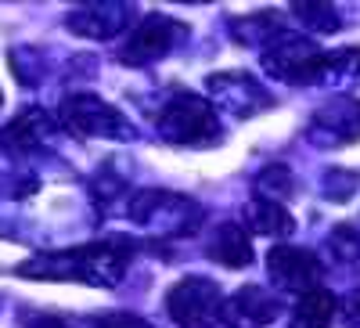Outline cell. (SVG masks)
<instances>
[{"instance_id":"1","label":"cell","mask_w":360,"mask_h":328,"mask_svg":"<svg viewBox=\"0 0 360 328\" xmlns=\"http://www.w3.org/2000/svg\"><path fill=\"white\" fill-rule=\"evenodd\" d=\"M130 263V246L127 242H90V246H72L58 253H37L25 263L15 267L18 278L33 282H79V285H119Z\"/></svg>"},{"instance_id":"2","label":"cell","mask_w":360,"mask_h":328,"mask_svg":"<svg viewBox=\"0 0 360 328\" xmlns=\"http://www.w3.org/2000/svg\"><path fill=\"white\" fill-rule=\"evenodd\" d=\"M155 127L162 134V141L169 144H184V148H205L217 144L224 127L217 108L209 105V98L191 94V91H173L166 98V105L155 115Z\"/></svg>"},{"instance_id":"3","label":"cell","mask_w":360,"mask_h":328,"mask_svg":"<svg viewBox=\"0 0 360 328\" xmlns=\"http://www.w3.org/2000/svg\"><path fill=\"white\" fill-rule=\"evenodd\" d=\"M127 213L137 227L152 231L155 238H180V234H191L202 224V210L184 198V195H173V191H137L127 202Z\"/></svg>"},{"instance_id":"4","label":"cell","mask_w":360,"mask_h":328,"mask_svg":"<svg viewBox=\"0 0 360 328\" xmlns=\"http://www.w3.org/2000/svg\"><path fill=\"white\" fill-rule=\"evenodd\" d=\"M184 40H188L184 22H176L169 15H144L141 22H134L127 29V40L119 44V62L130 69L152 65L159 58H166L169 51H176Z\"/></svg>"},{"instance_id":"5","label":"cell","mask_w":360,"mask_h":328,"mask_svg":"<svg viewBox=\"0 0 360 328\" xmlns=\"http://www.w3.org/2000/svg\"><path fill=\"white\" fill-rule=\"evenodd\" d=\"M321 65H324V51L317 47L314 37L285 33L281 40H274L263 51V72L281 83H303V87L317 83Z\"/></svg>"},{"instance_id":"6","label":"cell","mask_w":360,"mask_h":328,"mask_svg":"<svg viewBox=\"0 0 360 328\" xmlns=\"http://www.w3.org/2000/svg\"><path fill=\"white\" fill-rule=\"evenodd\" d=\"M220 303H224V292L217 289V282H209L202 275H188L169 289L166 314L180 328H209L220 321Z\"/></svg>"},{"instance_id":"7","label":"cell","mask_w":360,"mask_h":328,"mask_svg":"<svg viewBox=\"0 0 360 328\" xmlns=\"http://www.w3.org/2000/svg\"><path fill=\"white\" fill-rule=\"evenodd\" d=\"M62 123L76 137H105V141H130L134 127L115 105L101 101L98 94H72L62 108Z\"/></svg>"},{"instance_id":"8","label":"cell","mask_w":360,"mask_h":328,"mask_svg":"<svg viewBox=\"0 0 360 328\" xmlns=\"http://www.w3.org/2000/svg\"><path fill=\"white\" fill-rule=\"evenodd\" d=\"M205 91H209V105L227 112L231 119H249L274 105V98L249 72H213L205 80Z\"/></svg>"},{"instance_id":"9","label":"cell","mask_w":360,"mask_h":328,"mask_svg":"<svg viewBox=\"0 0 360 328\" xmlns=\"http://www.w3.org/2000/svg\"><path fill=\"white\" fill-rule=\"evenodd\" d=\"M321 275H324L321 260L310 249H303V246L281 242V246H274L266 253V278H270V285L281 289V292L303 296V292L321 285Z\"/></svg>"},{"instance_id":"10","label":"cell","mask_w":360,"mask_h":328,"mask_svg":"<svg viewBox=\"0 0 360 328\" xmlns=\"http://www.w3.org/2000/svg\"><path fill=\"white\" fill-rule=\"evenodd\" d=\"M278 317H281L278 292L259 289V285H242L238 292L224 296L220 303V324L227 328H266Z\"/></svg>"},{"instance_id":"11","label":"cell","mask_w":360,"mask_h":328,"mask_svg":"<svg viewBox=\"0 0 360 328\" xmlns=\"http://www.w3.org/2000/svg\"><path fill=\"white\" fill-rule=\"evenodd\" d=\"M310 141L324 148H339L360 141V101L349 94H339L332 101H324L314 119H310Z\"/></svg>"},{"instance_id":"12","label":"cell","mask_w":360,"mask_h":328,"mask_svg":"<svg viewBox=\"0 0 360 328\" xmlns=\"http://www.w3.org/2000/svg\"><path fill=\"white\" fill-rule=\"evenodd\" d=\"M69 33L86 37V40H112L127 33L134 25V8L130 4H112V0H98V4H79L76 11L65 15Z\"/></svg>"},{"instance_id":"13","label":"cell","mask_w":360,"mask_h":328,"mask_svg":"<svg viewBox=\"0 0 360 328\" xmlns=\"http://www.w3.org/2000/svg\"><path fill=\"white\" fill-rule=\"evenodd\" d=\"M205 256L220 263V267H231V271H242V267L252 263V238L242 224L234 220H224L209 231L205 238Z\"/></svg>"},{"instance_id":"14","label":"cell","mask_w":360,"mask_h":328,"mask_svg":"<svg viewBox=\"0 0 360 328\" xmlns=\"http://www.w3.org/2000/svg\"><path fill=\"white\" fill-rule=\"evenodd\" d=\"M51 130H54V123H51L47 112L25 108L0 130V141H4L11 152H37V148H44L51 141Z\"/></svg>"},{"instance_id":"15","label":"cell","mask_w":360,"mask_h":328,"mask_svg":"<svg viewBox=\"0 0 360 328\" xmlns=\"http://www.w3.org/2000/svg\"><path fill=\"white\" fill-rule=\"evenodd\" d=\"M285 33L288 29H285V18L278 11H256V15H242V18L231 22V37L238 44H249V47H259V51H266Z\"/></svg>"},{"instance_id":"16","label":"cell","mask_w":360,"mask_h":328,"mask_svg":"<svg viewBox=\"0 0 360 328\" xmlns=\"http://www.w3.org/2000/svg\"><path fill=\"white\" fill-rule=\"evenodd\" d=\"M335 310H339V300L324 285L303 292L292 307V317H288V328H328L335 321Z\"/></svg>"},{"instance_id":"17","label":"cell","mask_w":360,"mask_h":328,"mask_svg":"<svg viewBox=\"0 0 360 328\" xmlns=\"http://www.w3.org/2000/svg\"><path fill=\"white\" fill-rule=\"evenodd\" d=\"M245 224L256 234H270V238H285V234L295 231L292 213L285 210L281 202H274V198H252L245 206Z\"/></svg>"},{"instance_id":"18","label":"cell","mask_w":360,"mask_h":328,"mask_svg":"<svg viewBox=\"0 0 360 328\" xmlns=\"http://www.w3.org/2000/svg\"><path fill=\"white\" fill-rule=\"evenodd\" d=\"M360 76V47H339V51H324V65L321 80L324 87H346Z\"/></svg>"},{"instance_id":"19","label":"cell","mask_w":360,"mask_h":328,"mask_svg":"<svg viewBox=\"0 0 360 328\" xmlns=\"http://www.w3.org/2000/svg\"><path fill=\"white\" fill-rule=\"evenodd\" d=\"M292 15L303 22L310 33H335L342 25L335 4H310V0H299V4H292Z\"/></svg>"},{"instance_id":"20","label":"cell","mask_w":360,"mask_h":328,"mask_svg":"<svg viewBox=\"0 0 360 328\" xmlns=\"http://www.w3.org/2000/svg\"><path fill=\"white\" fill-rule=\"evenodd\" d=\"M256 191H259V198L281 202V198L292 191V173H288L285 166H266V170L256 177Z\"/></svg>"},{"instance_id":"21","label":"cell","mask_w":360,"mask_h":328,"mask_svg":"<svg viewBox=\"0 0 360 328\" xmlns=\"http://www.w3.org/2000/svg\"><path fill=\"white\" fill-rule=\"evenodd\" d=\"M328 249L335 253V260H346V263L360 260V231H356L353 224H339V227H332Z\"/></svg>"},{"instance_id":"22","label":"cell","mask_w":360,"mask_h":328,"mask_svg":"<svg viewBox=\"0 0 360 328\" xmlns=\"http://www.w3.org/2000/svg\"><path fill=\"white\" fill-rule=\"evenodd\" d=\"M94 328H155V324H148L144 317L127 314V310H112V314L94 317Z\"/></svg>"},{"instance_id":"23","label":"cell","mask_w":360,"mask_h":328,"mask_svg":"<svg viewBox=\"0 0 360 328\" xmlns=\"http://www.w3.org/2000/svg\"><path fill=\"white\" fill-rule=\"evenodd\" d=\"M342 321H346L349 328H360V285L342 300Z\"/></svg>"}]
</instances>
